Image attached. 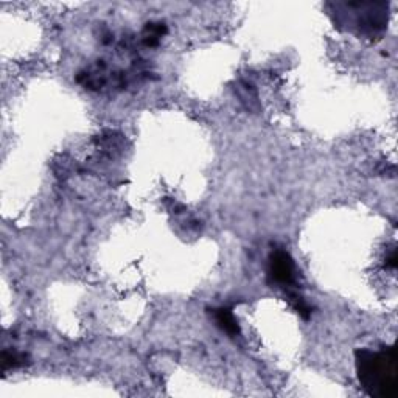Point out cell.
I'll return each mask as SVG.
<instances>
[{"label":"cell","instance_id":"6da1fadb","mask_svg":"<svg viewBox=\"0 0 398 398\" xmlns=\"http://www.w3.org/2000/svg\"><path fill=\"white\" fill-rule=\"evenodd\" d=\"M358 379L367 394L373 397L397 395V357L394 347L379 352H357Z\"/></svg>","mask_w":398,"mask_h":398},{"label":"cell","instance_id":"277c9868","mask_svg":"<svg viewBox=\"0 0 398 398\" xmlns=\"http://www.w3.org/2000/svg\"><path fill=\"white\" fill-rule=\"evenodd\" d=\"M165 33L163 23H148L145 28V41L148 46H155Z\"/></svg>","mask_w":398,"mask_h":398},{"label":"cell","instance_id":"7a4b0ae2","mask_svg":"<svg viewBox=\"0 0 398 398\" xmlns=\"http://www.w3.org/2000/svg\"><path fill=\"white\" fill-rule=\"evenodd\" d=\"M269 279L274 283L286 286L291 285L294 280V263L290 254L285 250H275L269 257V268H268Z\"/></svg>","mask_w":398,"mask_h":398},{"label":"cell","instance_id":"3957f363","mask_svg":"<svg viewBox=\"0 0 398 398\" xmlns=\"http://www.w3.org/2000/svg\"><path fill=\"white\" fill-rule=\"evenodd\" d=\"M215 321L226 333H229L232 336L240 333V327H238V324H237L235 317H234V315H232L230 310H228V308L215 310Z\"/></svg>","mask_w":398,"mask_h":398}]
</instances>
